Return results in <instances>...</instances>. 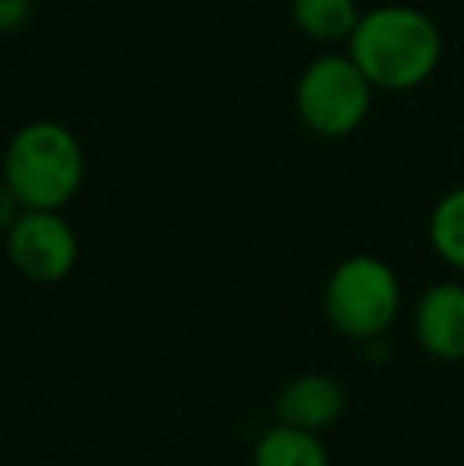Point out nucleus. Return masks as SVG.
I'll return each instance as SVG.
<instances>
[{
  "label": "nucleus",
  "instance_id": "6",
  "mask_svg": "<svg viewBox=\"0 0 464 466\" xmlns=\"http://www.w3.org/2000/svg\"><path fill=\"white\" fill-rule=\"evenodd\" d=\"M414 337L427 356L439 362L464 359V286L461 282H433L423 289L414 308Z\"/></svg>",
  "mask_w": 464,
  "mask_h": 466
},
{
  "label": "nucleus",
  "instance_id": "13",
  "mask_svg": "<svg viewBox=\"0 0 464 466\" xmlns=\"http://www.w3.org/2000/svg\"><path fill=\"white\" fill-rule=\"evenodd\" d=\"M83 4H89V0H83Z\"/></svg>",
  "mask_w": 464,
  "mask_h": 466
},
{
  "label": "nucleus",
  "instance_id": "4",
  "mask_svg": "<svg viewBox=\"0 0 464 466\" xmlns=\"http://www.w3.org/2000/svg\"><path fill=\"white\" fill-rule=\"evenodd\" d=\"M401 279L376 254H353L325 282V314L350 339H376L401 314Z\"/></svg>",
  "mask_w": 464,
  "mask_h": 466
},
{
  "label": "nucleus",
  "instance_id": "12",
  "mask_svg": "<svg viewBox=\"0 0 464 466\" xmlns=\"http://www.w3.org/2000/svg\"><path fill=\"white\" fill-rule=\"evenodd\" d=\"M19 213H23V203L16 200V194L10 190V185L0 178V235L10 232V226L16 222Z\"/></svg>",
  "mask_w": 464,
  "mask_h": 466
},
{
  "label": "nucleus",
  "instance_id": "10",
  "mask_svg": "<svg viewBox=\"0 0 464 466\" xmlns=\"http://www.w3.org/2000/svg\"><path fill=\"white\" fill-rule=\"evenodd\" d=\"M427 235L436 258L452 270L464 273V185L452 187L436 200L427 222Z\"/></svg>",
  "mask_w": 464,
  "mask_h": 466
},
{
  "label": "nucleus",
  "instance_id": "11",
  "mask_svg": "<svg viewBox=\"0 0 464 466\" xmlns=\"http://www.w3.org/2000/svg\"><path fill=\"white\" fill-rule=\"evenodd\" d=\"M32 16V0H0V35L19 32Z\"/></svg>",
  "mask_w": 464,
  "mask_h": 466
},
{
  "label": "nucleus",
  "instance_id": "9",
  "mask_svg": "<svg viewBox=\"0 0 464 466\" xmlns=\"http://www.w3.org/2000/svg\"><path fill=\"white\" fill-rule=\"evenodd\" d=\"M290 16L293 25L312 42L347 45L363 10L356 0H290Z\"/></svg>",
  "mask_w": 464,
  "mask_h": 466
},
{
  "label": "nucleus",
  "instance_id": "8",
  "mask_svg": "<svg viewBox=\"0 0 464 466\" xmlns=\"http://www.w3.org/2000/svg\"><path fill=\"white\" fill-rule=\"evenodd\" d=\"M252 466H331V457L318 431L277 422L254 441Z\"/></svg>",
  "mask_w": 464,
  "mask_h": 466
},
{
  "label": "nucleus",
  "instance_id": "3",
  "mask_svg": "<svg viewBox=\"0 0 464 466\" xmlns=\"http://www.w3.org/2000/svg\"><path fill=\"white\" fill-rule=\"evenodd\" d=\"M372 98H376V86L366 80L347 51L318 55L303 67L293 89L299 121L325 140H344L356 134L369 117Z\"/></svg>",
  "mask_w": 464,
  "mask_h": 466
},
{
  "label": "nucleus",
  "instance_id": "2",
  "mask_svg": "<svg viewBox=\"0 0 464 466\" xmlns=\"http://www.w3.org/2000/svg\"><path fill=\"white\" fill-rule=\"evenodd\" d=\"M0 178L23 209H64L83 187L87 153L61 121H29L13 130L0 159Z\"/></svg>",
  "mask_w": 464,
  "mask_h": 466
},
{
  "label": "nucleus",
  "instance_id": "1",
  "mask_svg": "<svg viewBox=\"0 0 464 466\" xmlns=\"http://www.w3.org/2000/svg\"><path fill=\"white\" fill-rule=\"evenodd\" d=\"M442 32L410 4H378L359 16L347 55L376 93H410L433 80L442 64Z\"/></svg>",
  "mask_w": 464,
  "mask_h": 466
},
{
  "label": "nucleus",
  "instance_id": "7",
  "mask_svg": "<svg viewBox=\"0 0 464 466\" xmlns=\"http://www.w3.org/2000/svg\"><path fill=\"white\" fill-rule=\"evenodd\" d=\"M273 410H277V422L322 435L344 416L347 393L341 380H335L331 374H299L280 390Z\"/></svg>",
  "mask_w": 464,
  "mask_h": 466
},
{
  "label": "nucleus",
  "instance_id": "5",
  "mask_svg": "<svg viewBox=\"0 0 464 466\" xmlns=\"http://www.w3.org/2000/svg\"><path fill=\"white\" fill-rule=\"evenodd\" d=\"M4 245L13 270L32 282H61L80 258V241L61 209H23Z\"/></svg>",
  "mask_w": 464,
  "mask_h": 466
}]
</instances>
